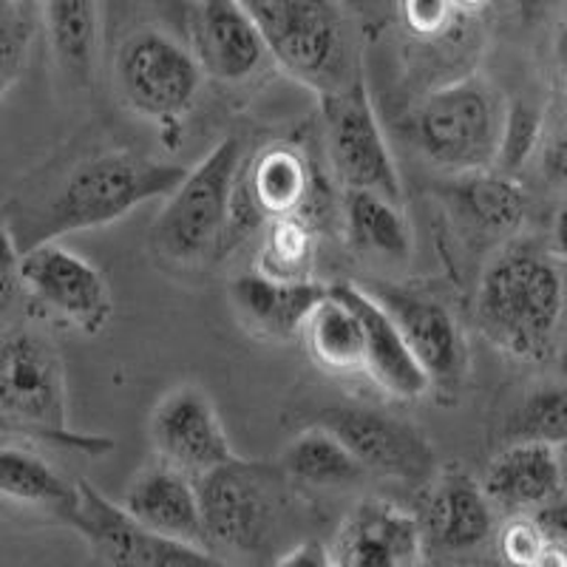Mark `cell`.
I'll return each mask as SVG.
<instances>
[{
	"mask_svg": "<svg viewBox=\"0 0 567 567\" xmlns=\"http://www.w3.org/2000/svg\"><path fill=\"white\" fill-rule=\"evenodd\" d=\"M190 45L207 78L227 85L247 83L272 60L245 0H199L190 18Z\"/></svg>",
	"mask_w": 567,
	"mask_h": 567,
	"instance_id": "cell-17",
	"label": "cell"
},
{
	"mask_svg": "<svg viewBox=\"0 0 567 567\" xmlns=\"http://www.w3.org/2000/svg\"><path fill=\"white\" fill-rule=\"evenodd\" d=\"M343 233L358 252L406 261L412 256V227L398 202L374 190H347Z\"/></svg>",
	"mask_w": 567,
	"mask_h": 567,
	"instance_id": "cell-27",
	"label": "cell"
},
{
	"mask_svg": "<svg viewBox=\"0 0 567 567\" xmlns=\"http://www.w3.org/2000/svg\"><path fill=\"white\" fill-rule=\"evenodd\" d=\"M205 78L194 45L162 29H140L116 49V91L125 109L151 123L182 120L199 100Z\"/></svg>",
	"mask_w": 567,
	"mask_h": 567,
	"instance_id": "cell-8",
	"label": "cell"
},
{
	"mask_svg": "<svg viewBox=\"0 0 567 567\" xmlns=\"http://www.w3.org/2000/svg\"><path fill=\"white\" fill-rule=\"evenodd\" d=\"M499 511L485 494L483 483L460 465L443 468L425 485L423 505L417 511L423 530L425 559L445 565H471L499 536Z\"/></svg>",
	"mask_w": 567,
	"mask_h": 567,
	"instance_id": "cell-12",
	"label": "cell"
},
{
	"mask_svg": "<svg viewBox=\"0 0 567 567\" xmlns=\"http://www.w3.org/2000/svg\"><path fill=\"white\" fill-rule=\"evenodd\" d=\"M550 58H554L556 78L567 85V9L554 29V43H550Z\"/></svg>",
	"mask_w": 567,
	"mask_h": 567,
	"instance_id": "cell-37",
	"label": "cell"
},
{
	"mask_svg": "<svg viewBox=\"0 0 567 567\" xmlns=\"http://www.w3.org/2000/svg\"><path fill=\"white\" fill-rule=\"evenodd\" d=\"M0 425L7 440L52 445L78 454H109L114 443L78 432L69 420L63 361L52 341L32 329H7L0 343Z\"/></svg>",
	"mask_w": 567,
	"mask_h": 567,
	"instance_id": "cell-4",
	"label": "cell"
},
{
	"mask_svg": "<svg viewBox=\"0 0 567 567\" xmlns=\"http://www.w3.org/2000/svg\"><path fill=\"white\" fill-rule=\"evenodd\" d=\"M241 168L245 145L239 136H225L187 171L148 230V247L159 261L199 267L225 256Z\"/></svg>",
	"mask_w": 567,
	"mask_h": 567,
	"instance_id": "cell-5",
	"label": "cell"
},
{
	"mask_svg": "<svg viewBox=\"0 0 567 567\" xmlns=\"http://www.w3.org/2000/svg\"><path fill=\"white\" fill-rule=\"evenodd\" d=\"M123 505L136 523L171 539L205 545V519L196 480L156 457L131 480Z\"/></svg>",
	"mask_w": 567,
	"mask_h": 567,
	"instance_id": "cell-21",
	"label": "cell"
},
{
	"mask_svg": "<svg viewBox=\"0 0 567 567\" xmlns=\"http://www.w3.org/2000/svg\"><path fill=\"white\" fill-rule=\"evenodd\" d=\"M542 171L554 185H567V116L542 140Z\"/></svg>",
	"mask_w": 567,
	"mask_h": 567,
	"instance_id": "cell-35",
	"label": "cell"
},
{
	"mask_svg": "<svg viewBox=\"0 0 567 567\" xmlns=\"http://www.w3.org/2000/svg\"><path fill=\"white\" fill-rule=\"evenodd\" d=\"M349 303H352L363 321L367 332V361L363 372L369 381L394 400H420L432 392V381L420 361L414 358L412 347L403 338L400 327L389 310L369 290L358 284H332Z\"/></svg>",
	"mask_w": 567,
	"mask_h": 567,
	"instance_id": "cell-20",
	"label": "cell"
},
{
	"mask_svg": "<svg viewBox=\"0 0 567 567\" xmlns=\"http://www.w3.org/2000/svg\"><path fill=\"white\" fill-rule=\"evenodd\" d=\"M316 423L327 425L369 474L409 485H429L437 474L432 440L398 414L349 403L323 409Z\"/></svg>",
	"mask_w": 567,
	"mask_h": 567,
	"instance_id": "cell-13",
	"label": "cell"
},
{
	"mask_svg": "<svg viewBox=\"0 0 567 567\" xmlns=\"http://www.w3.org/2000/svg\"><path fill=\"white\" fill-rule=\"evenodd\" d=\"M270 58L318 94L361 80L347 20L336 0H245Z\"/></svg>",
	"mask_w": 567,
	"mask_h": 567,
	"instance_id": "cell-6",
	"label": "cell"
},
{
	"mask_svg": "<svg viewBox=\"0 0 567 567\" xmlns=\"http://www.w3.org/2000/svg\"><path fill=\"white\" fill-rule=\"evenodd\" d=\"M303 347L310 352L312 363L323 372L354 374L363 372L367 361V332L363 321L352 303L329 287L327 298L318 303L312 316L303 323Z\"/></svg>",
	"mask_w": 567,
	"mask_h": 567,
	"instance_id": "cell-24",
	"label": "cell"
},
{
	"mask_svg": "<svg viewBox=\"0 0 567 567\" xmlns=\"http://www.w3.org/2000/svg\"><path fill=\"white\" fill-rule=\"evenodd\" d=\"M336 567H423L420 519L389 499H363L338 525L329 545Z\"/></svg>",
	"mask_w": 567,
	"mask_h": 567,
	"instance_id": "cell-16",
	"label": "cell"
},
{
	"mask_svg": "<svg viewBox=\"0 0 567 567\" xmlns=\"http://www.w3.org/2000/svg\"><path fill=\"white\" fill-rule=\"evenodd\" d=\"M534 567H567V539L548 534V545L539 554V559L534 561Z\"/></svg>",
	"mask_w": 567,
	"mask_h": 567,
	"instance_id": "cell-38",
	"label": "cell"
},
{
	"mask_svg": "<svg viewBox=\"0 0 567 567\" xmlns=\"http://www.w3.org/2000/svg\"><path fill=\"white\" fill-rule=\"evenodd\" d=\"M276 567H336V559H332L329 545L312 536V539L301 542L296 550L284 556Z\"/></svg>",
	"mask_w": 567,
	"mask_h": 567,
	"instance_id": "cell-36",
	"label": "cell"
},
{
	"mask_svg": "<svg viewBox=\"0 0 567 567\" xmlns=\"http://www.w3.org/2000/svg\"><path fill=\"white\" fill-rule=\"evenodd\" d=\"M312 187L316 182H312L310 165L298 154V148H290V145H270L245 159L239 185H236L225 252L233 245H241V239L256 227L270 225L284 216H296V213L307 216L303 207L310 202Z\"/></svg>",
	"mask_w": 567,
	"mask_h": 567,
	"instance_id": "cell-15",
	"label": "cell"
},
{
	"mask_svg": "<svg viewBox=\"0 0 567 567\" xmlns=\"http://www.w3.org/2000/svg\"><path fill=\"white\" fill-rule=\"evenodd\" d=\"M483 488L505 516L534 514L565 496V471L556 445L516 440L505 443L483 471Z\"/></svg>",
	"mask_w": 567,
	"mask_h": 567,
	"instance_id": "cell-19",
	"label": "cell"
},
{
	"mask_svg": "<svg viewBox=\"0 0 567 567\" xmlns=\"http://www.w3.org/2000/svg\"><path fill=\"white\" fill-rule=\"evenodd\" d=\"M400 9H403L406 27L420 38H434L445 32L457 14L452 0H400Z\"/></svg>",
	"mask_w": 567,
	"mask_h": 567,
	"instance_id": "cell-34",
	"label": "cell"
},
{
	"mask_svg": "<svg viewBox=\"0 0 567 567\" xmlns=\"http://www.w3.org/2000/svg\"><path fill=\"white\" fill-rule=\"evenodd\" d=\"M332 284L321 281H278L265 272H245L233 278L230 303L245 327L270 341H290L303 332V323L318 303L327 298Z\"/></svg>",
	"mask_w": 567,
	"mask_h": 567,
	"instance_id": "cell-22",
	"label": "cell"
},
{
	"mask_svg": "<svg viewBox=\"0 0 567 567\" xmlns=\"http://www.w3.org/2000/svg\"><path fill=\"white\" fill-rule=\"evenodd\" d=\"M454 196H457L460 213L471 225L505 241L516 239L528 213L523 187L511 179V174L483 171V174L463 176V182L454 187Z\"/></svg>",
	"mask_w": 567,
	"mask_h": 567,
	"instance_id": "cell-28",
	"label": "cell"
},
{
	"mask_svg": "<svg viewBox=\"0 0 567 567\" xmlns=\"http://www.w3.org/2000/svg\"><path fill=\"white\" fill-rule=\"evenodd\" d=\"M20 298L71 323L83 336H100L114 318L111 287L97 267L60 241L20 250Z\"/></svg>",
	"mask_w": 567,
	"mask_h": 567,
	"instance_id": "cell-11",
	"label": "cell"
},
{
	"mask_svg": "<svg viewBox=\"0 0 567 567\" xmlns=\"http://www.w3.org/2000/svg\"><path fill=\"white\" fill-rule=\"evenodd\" d=\"M278 465L290 474L292 483L318 491L352 488L369 474L347 445L321 423L296 434L284 449Z\"/></svg>",
	"mask_w": 567,
	"mask_h": 567,
	"instance_id": "cell-25",
	"label": "cell"
},
{
	"mask_svg": "<svg viewBox=\"0 0 567 567\" xmlns=\"http://www.w3.org/2000/svg\"><path fill=\"white\" fill-rule=\"evenodd\" d=\"M69 528L89 545L97 567H233L205 545L154 534L85 480Z\"/></svg>",
	"mask_w": 567,
	"mask_h": 567,
	"instance_id": "cell-9",
	"label": "cell"
},
{
	"mask_svg": "<svg viewBox=\"0 0 567 567\" xmlns=\"http://www.w3.org/2000/svg\"><path fill=\"white\" fill-rule=\"evenodd\" d=\"M545 140V116L536 105L530 103H511L508 114H505V131L503 145H499V171L503 174H514L516 168H523L528 156Z\"/></svg>",
	"mask_w": 567,
	"mask_h": 567,
	"instance_id": "cell-32",
	"label": "cell"
},
{
	"mask_svg": "<svg viewBox=\"0 0 567 567\" xmlns=\"http://www.w3.org/2000/svg\"><path fill=\"white\" fill-rule=\"evenodd\" d=\"M154 454L194 480L236 457L210 394L196 383H182L156 400L148 417Z\"/></svg>",
	"mask_w": 567,
	"mask_h": 567,
	"instance_id": "cell-14",
	"label": "cell"
},
{
	"mask_svg": "<svg viewBox=\"0 0 567 567\" xmlns=\"http://www.w3.org/2000/svg\"><path fill=\"white\" fill-rule=\"evenodd\" d=\"M567 310V281L556 252L534 239L505 241L483 267L474 321L485 341L514 361L554 354Z\"/></svg>",
	"mask_w": 567,
	"mask_h": 567,
	"instance_id": "cell-2",
	"label": "cell"
},
{
	"mask_svg": "<svg viewBox=\"0 0 567 567\" xmlns=\"http://www.w3.org/2000/svg\"><path fill=\"white\" fill-rule=\"evenodd\" d=\"M389 310L403 338L412 347L414 358L425 369L432 389L454 392L463 383L468 369V349L460 332V323L443 303L409 290L372 292Z\"/></svg>",
	"mask_w": 567,
	"mask_h": 567,
	"instance_id": "cell-18",
	"label": "cell"
},
{
	"mask_svg": "<svg viewBox=\"0 0 567 567\" xmlns=\"http://www.w3.org/2000/svg\"><path fill=\"white\" fill-rule=\"evenodd\" d=\"M505 443L530 440V443H567V383H550L525 394L505 417Z\"/></svg>",
	"mask_w": 567,
	"mask_h": 567,
	"instance_id": "cell-30",
	"label": "cell"
},
{
	"mask_svg": "<svg viewBox=\"0 0 567 567\" xmlns=\"http://www.w3.org/2000/svg\"><path fill=\"white\" fill-rule=\"evenodd\" d=\"M550 239H554V252L561 265H567V205H561L554 216V230H550Z\"/></svg>",
	"mask_w": 567,
	"mask_h": 567,
	"instance_id": "cell-39",
	"label": "cell"
},
{
	"mask_svg": "<svg viewBox=\"0 0 567 567\" xmlns=\"http://www.w3.org/2000/svg\"><path fill=\"white\" fill-rule=\"evenodd\" d=\"M316 261V225L307 216H284L267 225L258 247V272L278 281H307Z\"/></svg>",
	"mask_w": 567,
	"mask_h": 567,
	"instance_id": "cell-29",
	"label": "cell"
},
{
	"mask_svg": "<svg viewBox=\"0 0 567 567\" xmlns=\"http://www.w3.org/2000/svg\"><path fill=\"white\" fill-rule=\"evenodd\" d=\"M185 176L187 168L176 162L154 159L128 148L100 151L78 162L45 205L20 210L23 225L9 227L3 221V227H9L20 250H27L71 233L114 225L145 202L168 199Z\"/></svg>",
	"mask_w": 567,
	"mask_h": 567,
	"instance_id": "cell-3",
	"label": "cell"
},
{
	"mask_svg": "<svg viewBox=\"0 0 567 567\" xmlns=\"http://www.w3.org/2000/svg\"><path fill=\"white\" fill-rule=\"evenodd\" d=\"M452 3L457 12H477V9H483L488 0H452Z\"/></svg>",
	"mask_w": 567,
	"mask_h": 567,
	"instance_id": "cell-40",
	"label": "cell"
},
{
	"mask_svg": "<svg viewBox=\"0 0 567 567\" xmlns=\"http://www.w3.org/2000/svg\"><path fill=\"white\" fill-rule=\"evenodd\" d=\"M43 27L40 0H3L0 12V94L9 97L23 78L38 29Z\"/></svg>",
	"mask_w": 567,
	"mask_h": 567,
	"instance_id": "cell-31",
	"label": "cell"
},
{
	"mask_svg": "<svg viewBox=\"0 0 567 567\" xmlns=\"http://www.w3.org/2000/svg\"><path fill=\"white\" fill-rule=\"evenodd\" d=\"M321 120L332 171L347 190H374L400 205L403 185L363 80L321 94Z\"/></svg>",
	"mask_w": 567,
	"mask_h": 567,
	"instance_id": "cell-10",
	"label": "cell"
},
{
	"mask_svg": "<svg viewBox=\"0 0 567 567\" xmlns=\"http://www.w3.org/2000/svg\"><path fill=\"white\" fill-rule=\"evenodd\" d=\"M508 105L485 80L465 78L432 91L414 111V140L425 159L457 176L499 162Z\"/></svg>",
	"mask_w": 567,
	"mask_h": 567,
	"instance_id": "cell-7",
	"label": "cell"
},
{
	"mask_svg": "<svg viewBox=\"0 0 567 567\" xmlns=\"http://www.w3.org/2000/svg\"><path fill=\"white\" fill-rule=\"evenodd\" d=\"M205 519V548L233 567H276L312 539V516L281 465L241 460L196 480Z\"/></svg>",
	"mask_w": 567,
	"mask_h": 567,
	"instance_id": "cell-1",
	"label": "cell"
},
{
	"mask_svg": "<svg viewBox=\"0 0 567 567\" xmlns=\"http://www.w3.org/2000/svg\"><path fill=\"white\" fill-rule=\"evenodd\" d=\"M0 494L9 505L49 514L63 525H69L80 505V483H69L29 445L9 440L0 452Z\"/></svg>",
	"mask_w": 567,
	"mask_h": 567,
	"instance_id": "cell-23",
	"label": "cell"
},
{
	"mask_svg": "<svg viewBox=\"0 0 567 567\" xmlns=\"http://www.w3.org/2000/svg\"><path fill=\"white\" fill-rule=\"evenodd\" d=\"M43 29L65 78L89 83L100 54L97 0H40Z\"/></svg>",
	"mask_w": 567,
	"mask_h": 567,
	"instance_id": "cell-26",
	"label": "cell"
},
{
	"mask_svg": "<svg viewBox=\"0 0 567 567\" xmlns=\"http://www.w3.org/2000/svg\"><path fill=\"white\" fill-rule=\"evenodd\" d=\"M548 545V530L542 528L534 514H516L508 516L499 525L496 536V554L499 561L508 567H534L539 554Z\"/></svg>",
	"mask_w": 567,
	"mask_h": 567,
	"instance_id": "cell-33",
	"label": "cell"
}]
</instances>
